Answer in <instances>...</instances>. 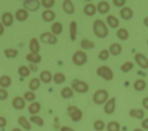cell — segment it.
Here are the masks:
<instances>
[{"mask_svg":"<svg viewBox=\"0 0 148 131\" xmlns=\"http://www.w3.org/2000/svg\"><path fill=\"white\" fill-rule=\"evenodd\" d=\"M92 30H93V33L95 36L97 38H100V39H104L108 36L110 31H108V25L103 22L101 19H96L93 22V25H92Z\"/></svg>","mask_w":148,"mask_h":131,"instance_id":"6da1fadb","label":"cell"},{"mask_svg":"<svg viewBox=\"0 0 148 131\" xmlns=\"http://www.w3.org/2000/svg\"><path fill=\"white\" fill-rule=\"evenodd\" d=\"M110 99V94L106 89H98L92 96V102L96 105H103Z\"/></svg>","mask_w":148,"mask_h":131,"instance_id":"7a4b0ae2","label":"cell"},{"mask_svg":"<svg viewBox=\"0 0 148 131\" xmlns=\"http://www.w3.org/2000/svg\"><path fill=\"white\" fill-rule=\"evenodd\" d=\"M71 86H72L71 88L77 94H86L89 91V84L86 81H82L79 79H73Z\"/></svg>","mask_w":148,"mask_h":131,"instance_id":"3957f363","label":"cell"},{"mask_svg":"<svg viewBox=\"0 0 148 131\" xmlns=\"http://www.w3.org/2000/svg\"><path fill=\"white\" fill-rule=\"evenodd\" d=\"M96 73L98 76H100L101 79L106 80V81H112L114 79V72L112 71L111 67L106 66V65H103V66H99L96 71Z\"/></svg>","mask_w":148,"mask_h":131,"instance_id":"277c9868","label":"cell"},{"mask_svg":"<svg viewBox=\"0 0 148 131\" xmlns=\"http://www.w3.org/2000/svg\"><path fill=\"white\" fill-rule=\"evenodd\" d=\"M72 62L76 66H82L88 62V56L83 50H77L72 56Z\"/></svg>","mask_w":148,"mask_h":131,"instance_id":"5b68a950","label":"cell"},{"mask_svg":"<svg viewBox=\"0 0 148 131\" xmlns=\"http://www.w3.org/2000/svg\"><path fill=\"white\" fill-rule=\"evenodd\" d=\"M67 114H69V116L71 117V120H72L73 122H79V121H81V119H82V116H83L82 111H81L80 108H77L76 106H74V105H70V106L67 107Z\"/></svg>","mask_w":148,"mask_h":131,"instance_id":"8992f818","label":"cell"},{"mask_svg":"<svg viewBox=\"0 0 148 131\" xmlns=\"http://www.w3.org/2000/svg\"><path fill=\"white\" fill-rule=\"evenodd\" d=\"M134 62L143 70H147L148 69V58L145 54H143V53H136L134 54Z\"/></svg>","mask_w":148,"mask_h":131,"instance_id":"52a82bcc","label":"cell"},{"mask_svg":"<svg viewBox=\"0 0 148 131\" xmlns=\"http://www.w3.org/2000/svg\"><path fill=\"white\" fill-rule=\"evenodd\" d=\"M41 6V1L39 0H24L23 7L27 12H37Z\"/></svg>","mask_w":148,"mask_h":131,"instance_id":"ba28073f","label":"cell"},{"mask_svg":"<svg viewBox=\"0 0 148 131\" xmlns=\"http://www.w3.org/2000/svg\"><path fill=\"white\" fill-rule=\"evenodd\" d=\"M40 40L43 43H48V45H56L57 43V36L53 34L51 32H43L40 36Z\"/></svg>","mask_w":148,"mask_h":131,"instance_id":"9c48e42d","label":"cell"},{"mask_svg":"<svg viewBox=\"0 0 148 131\" xmlns=\"http://www.w3.org/2000/svg\"><path fill=\"white\" fill-rule=\"evenodd\" d=\"M115 110H116V98L112 97L104 104V113L110 115L115 112Z\"/></svg>","mask_w":148,"mask_h":131,"instance_id":"30bf717a","label":"cell"},{"mask_svg":"<svg viewBox=\"0 0 148 131\" xmlns=\"http://www.w3.org/2000/svg\"><path fill=\"white\" fill-rule=\"evenodd\" d=\"M120 17L122 19H124V21H129L133 17V10H132V8H130V7H127V6H124V7H122L121 8V10H120Z\"/></svg>","mask_w":148,"mask_h":131,"instance_id":"8fae6325","label":"cell"},{"mask_svg":"<svg viewBox=\"0 0 148 131\" xmlns=\"http://www.w3.org/2000/svg\"><path fill=\"white\" fill-rule=\"evenodd\" d=\"M129 116L137 120H144L145 119V111L143 108H131L129 110Z\"/></svg>","mask_w":148,"mask_h":131,"instance_id":"7c38bea8","label":"cell"},{"mask_svg":"<svg viewBox=\"0 0 148 131\" xmlns=\"http://www.w3.org/2000/svg\"><path fill=\"white\" fill-rule=\"evenodd\" d=\"M147 87V82L145 79H137L134 82H133V89L138 93H141L146 89Z\"/></svg>","mask_w":148,"mask_h":131,"instance_id":"4fadbf2b","label":"cell"},{"mask_svg":"<svg viewBox=\"0 0 148 131\" xmlns=\"http://www.w3.org/2000/svg\"><path fill=\"white\" fill-rule=\"evenodd\" d=\"M122 50H123V48H122V46L119 42L112 43L111 46H110V48H108V51H110V54H111L112 56H119V55H121L122 54Z\"/></svg>","mask_w":148,"mask_h":131,"instance_id":"5bb4252c","label":"cell"},{"mask_svg":"<svg viewBox=\"0 0 148 131\" xmlns=\"http://www.w3.org/2000/svg\"><path fill=\"white\" fill-rule=\"evenodd\" d=\"M63 10L69 14V15H72L75 10V7H74V3L72 0H64L63 1Z\"/></svg>","mask_w":148,"mask_h":131,"instance_id":"9a60e30c","label":"cell"},{"mask_svg":"<svg viewBox=\"0 0 148 131\" xmlns=\"http://www.w3.org/2000/svg\"><path fill=\"white\" fill-rule=\"evenodd\" d=\"M12 105H13V107L15 108V110H23L24 107H25V99L23 98V97H15L14 99H13V102H12Z\"/></svg>","mask_w":148,"mask_h":131,"instance_id":"2e32d148","label":"cell"},{"mask_svg":"<svg viewBox=\"0 0 148 131\" xmlns=\"http://www.w3.org/2000/svg\"><path fill=\"white\" fill-rule=\"evenodd\" d=\"M41 17L42 19L45 21V22H53L56 17V14L54 10H51V9H45L43 10V13L41 14Z\"/></svg>","mask_w":148,"mask_h":131,"instance_id":"e0dca14e","label":"cell"},{"mask_svg":"<svg viewBox=\"0 0 148 131\" xmlns=\"http://www.w3.org/2000/svg\"><path fill=\"white\" fill-rule=\"evenodd\" d=\"M1 22L3 24V26H12L14 23V16L12 15V13H5L1 16Z\"/></svg>","mask_w":148,"mask_h":131,"instance_id":"ac0fdd59","label":"cell"},{"mask_svg":"<svg viewBox=\"0 0 148 131\" xmlns=\"http://www.w3.org/2000/svg\"><path fill=\"white\" fill-rule=\"evenodd\" d=\"M53 76H54V75L51 74L50 71L45 70V71H42V72L40 73L39 79H40V81L43 82V83H50V82L53 81Z\"/></svg>","mask_w":148,"mask_h":131,"instance_id":"d6986e66","label":"cell"},{"mask_svg":"<svg viewBox=\"0 0 148 131\" xmlns=\"http://www.w3.org/2000/svg\"><path fill=\"white\" fill-rule=\"evenodd\" d=\"M106 22H107V25L112 29H117L120 26V19L115 15H108L106 19Z\"/></svg>","mask_w":148,"mask_h":131,"instance_id":"ffe728a7","label":"cell"},{"mask_svg":"<svg viewBox=\"0 0 148 131\" xmlns=\"http://www.w3.org/2000/svg\"><path fill=\"white\" fill-rule=\"evenodd\" d=\"M15 17L18 22H24V21H26L29 19V12L26 9H24V8H19V9H17V12L15 14Z\"/></svg>","mask_w":148,"mask_h":131,"instance_id":"44dd1931","label":"cell"},{"mask_svg":"<svg viewBox=\"0 0 148 131\" xmlns=\"http://www.w3.org/2000/svg\"><path fill=\"white\" fill-rule=\"evenodd\" d=\"M110 3L107 2V1H100L99 3H98V6H97V10H98V13H100L101 15H104V14H107L108 12H110Z\"/></svg>","mask_w":148,"mask_h":131,"instance_id":"7402d4cb","label":"cell"},{"mask_svg":"<svg viewBox=\"0 0 148 131\" xmlns=\"http://www.w3.org/2000/svg\"><path fill=\"white\" fill-rule=\"evenodd\" d=\"M96 12H97V7L93 3H87L83 8V13L87 16H93L96 14Z\"/></svg>","mask_w":148,"mask_h":131,"instance_id":"603a6c76","label":"cell"},{"mask_svg":"<svg viewBox=\"0 0 148 131\" xmlns=\"http://www.w3.org/2000/svg\"><path fill=\"white\" fill-rule=\"evenodd\" d=\"M70 37L72 41H75L77 37V23L75 21H72L70 24Z\"/></svg>","mask_w":148,"mask_h":131,"instance_id":"cb8c5ba5","label":"cell"},{"mask_svg":"<svg viewBox=\"0 0 148 131\" xmlns=\"http://www.w3.org/2000/svg\"><path fill=\"white\" fill-rule=\"evenodd\" d=\"M41 110V104L39 102H32L29 106V113L31 115H37Z\"/></svg>","mask_w":148,"mask_h":131,"instance_id":"d4e9b609","label":"cell"},{"mask_svg":"<svg viewBox=\"0 0 148 131\" xmlns=\"http://www.w3.org/2000/svg\"><path fill=\"white\" fill-rule=\"evenodd\" d=\"M116 36H117V38H119L120 40L125 41V40H128V39H129L130 33L125 27H120V29L117 30V32H116Z\"/></svg>","mask_w":148,"mask_h":131,"instance_id":"484cf974","label":"cell"},{"mask_svg":"<svg viewBox=\"0 0 148 131\" xmlns=\"http://www.w3.org/2000/svg\"><path fill=\"white\" fill-rule=\"evenodd\" d=\"M39 51H40V43L37 38H32L30 41V53L39 54Z\"/></svg>","mask_w":148,"mask_h":131,"instance_id":"4316f807","label":"cell"},{"mask_svg":"<svg viewBox=\"0 0 148 131\" xmlns=\"http://www.w3.org/2000/svg\"><path fill=\"white\" fill-rule=\"evenodd\" d=\"M80 46H81V48L84 49V50H90V49H93V48H95L96 45H95L93 41L89 40V39H83V40H81Z\"/></svg>","mask_w":148,"mask_h":131,"instance_id":"83f0119b","label":"cell"},{"mask_svg":"<svg viewBox=\"0 0 148 131\" xmlns=\"http://www.w3.org/2000/svg\"><path fill=\"white\" fill-rule=\"evenodd\" d=\"M26 59L30 63H34V64H39L42 60V57L40 56V54H36V53H30L26 55Z\"/></svg>","mask_w":148,"mask_h":131,"instance_id":"f1b7e54d","label":"cell"},{"mask_svg":"<svg viewBox=\"0 0 148 131\" xmlns=\"http://www.w3.org/2000/svg\"><path fill=\"white\" fill-rule=\"evenodd\" d=\"M60 95H62V97H63L64 99H70V98L73 97L74 90L71 87H65V88H63V89L60 90Z\"/></svg>","mask_w":148,"mask_h":131,"instance_id":"f546056e","label":"cell"},{"mask_svg":"<svg viewBox=\"0 0 148 131\" xmlns=\"http://www.w3.org/2000/svg\"><path fill=\"white\" fill-rule=\"evenodd\" d=\"M51 33L55 34V36H58L63 32V24L60 22H54L53 25H51Z\"/></svg>","mask_w":148,"mask_h":131,"instance_id":"4dcf8cb0","label":"cell"},{"mask_svg":"<svg viewBox=\"0 0 148 131\" xmlns=\"http://www.w3.org/2000/svg\"><path fill=\"white\" fill-rule=\"evenodd\" d=\"M17 122H18V124L23 129H25V130H31V123H30V121H29L25 116H19Z\"/></svg>","mask_w":148,"mask_h":131,"instance_id":"1f68e13d","label":"cell"},{"mask_svg":"<svg viewBox=\"0 0 148 131\" xmlns=\"http://www.w3.org/2000/svg\"><path fill=\"white\" fill-rule=\"evenodd\" d=\"M40 86H41V81H40L39 78H33V79H31V81H30V83H29V88H30L31 91L38 90V89L40 88Z\"/></svg>","mask_w":148,"mask_h":131,"instance_id":"d6a6232c","label":"cell"},{"mask_svg":"<svg viewBox=\"0 0 148 131\" xmlns=\"http://www.w3.org/2000/svg\"><path fill=\"white\" fill-rule=\"evenodd\" d=\"M10 84H12V79H10V76H8V75H2V76H0V86H1V88H8V87H10Z\"/></svg>","mask_w":148,"mask_h":131,"instance_id":"836d02e7","label":"cell"},{"mask_svg":"<svg viewBox=\"0 0 148 131\" xmlns=\"http://www.w3.org/2000/svg\"><path fill=\"white\" fill-rule=\"evenodd\" d=\"M133 67H134V63L128 60V62H124V63L121 65L120 69H121V71H122L123 73H128V72L133 70Z\"/></svg>","mask_w":148,"mask_h":131,"instance_id":"e575fe53","label":"cell"},{"mask_svg":"<svg viewBox=\"0 0 148 131\" xmlns=\"http://www.w3.org/2000/svg\"><path fill=\"white\" fill-rule=\"evenodd\" d=\"M3 54H5V56L7 57V58L13 59V58H16V56L18 55V50L14 49V48H7V49H5Z\"/></svg>","mask_w":148,"mask_h":131,"instance_id":"d590c367","label":"cell"},{"mask_svg":"<svg viewBox=\"0 0 148 131\" xmlns=\"http://www.w3.org/2000/svg\"><path fill=\"white\" fill-rule=\"evenodd\" d=\"M53 80H54V82H55L56 84H62V83L65 82L66 76H65L64 73H62V72H57V73L54 74V76H53Z\"/></svg>","mask_w":148,"mask_h":131,"instance_id":"8d00e7d4","label":"cell"},{"mask_svg":"<svg viewBox=\"0 0 148 131\" xmlns=\"http://www.w3.org/2000/svg\"><path fill=\"white\" fill-rule=\"evenodd\" d=\"M106 129H107V131H120L121 130V126L117 121H111L106 126Z\"/></svg>","mask_w":148,"mask_h":131,"instance_id":"74e56055","label":"cell"},{"mask_svg":"<svg viewBox=\"0 0 148 131\" xmlns=\"http://www.w3.org/2000/svg\"><path fill=\"white\" fill-rule=\"evenodd\" d=\"M18 75L19 76H22V78H26V76H29L30 75V69L27 67V66H24V65H22V66H19L18 67Z\"/></svg>","mask_w":148,"mask_h":131,"instance_id":"f35d334b","label":"cell"},{"mask_svg":"<svg viewBox=\"0 0 148 131\" xmlns=\"http://www.w3.org/2000/svg\"><path fill=\"white\" fill-rule=\"evenodd\" d=\"M30 122H32V123L37 124V126H39V127H42V126L45 124L43 119H42V117H40L39 115H32V116L30 117Z\"/></svg>","mask_w":148,"mask_h":131,"instance_id":"ab89813d","label":"cell"},{"mask_svg":"<svg viewBox=\"0 0 148 131\" xmlns=\"http://www.w3.org/2000/svg\"><path fill=\"white\" fill-rule=\"evenodd\" d=\"M105 122L103 120H96L93 122V129L96 131H103L105 129Z\"/></svg>","mask_w":148,"mask_h":131,"instance_id":"60d3db41","label":"cell"},{"mask_svg":"<svg viewBox=\"0 0 148 131\" xmlns=\"http://www.w3.org/2000/svg\"><path fill=\"white\" fill-rule=\"evenodd\" d=\"M110 51L107 50V49H103V50H100L99 51V54H98V58L100 59V60H107L108 59V57H110Z\"/></svg>","mask_w":148,"mask_h":131,"instance_id":"b9f144b4","label":"cell"},{"mask_svg":"<svg viewBox=\"0 0 148 131\" xmlns=\"http://www.w3.org/2000/svg\"><path fill=\"white\" fill-rule=\"evenodd\" d=\"M23 98L25 99V100H27V102H34V99H36V94L33 93V91H26L24 96H23Z\"/></svg>","mask_w":148,"mask_h":131,"instance_id":"7bdbcfd3","label":"cell"},{"mask_svg":"<svg viewBox=\"0 0 148 131\" xmlns=\"http://www.w3.org/2000/svg\"><path fill=\"white\" fill-rule=\"evenodd\" d=\"M40 1H41V5L46 9H50L55 5V0H40Z\"/></svg>","mask_w":148,"mask_h":131,"instance_id":"ee69618b","label":"cell"},{"mask_svg":"<svg viewBox=\"0 0 148 131\" xmlns=\"http://www.w3.org/2000/svg\"><path fill=\"white\" fill-rule=\"evenodd\" d=\"M113 3L115 7H119V8H122L125 6L127 3V0H113Z\"/></svg>","mask_w":148,"mask_h":131,"instance_id":"f6af8a7d","label":"cell"},{"mask_svg":"<svg viewBox=\"0 0 148 131\" xmlns=\"http://www.w3.org/2000/svg\"><path fill=\"white\" fill-rule=\"evenodd\" d=\"M8 98V91L5 88H0V100H6Z\"/></svg>","mask_w":148,"mask_h":131,"instance_id":"bcb514c9","label":"cell"},{"mask_svg":"<svg viewBox=\"0 0 148 131\" xmlns=\"http://www.w3.org/2000/svg\"><path fill=\"white\" fill-rule=\"evenodd\" d=\"M141 129L148 131V117H145L144 120H141Z\"/></svg>","mask_w":148,"mask_h":131,"instance_id":"7dc6e473","label":"cell"},{"mask_svg":"<svg viewBox=\"0 0 148 131\" xmlns=\"http://www.w3.org/2000/svg\"><path fill=\"white\" fill-rule=\"evenodd\" d=\"M6 126H7V121H6V119L2 117V116H0V129H3Z\"/></svg>","mask_w":148,"mask_h":131,"instance_id":"c3c4849f","label":"cell"},{"mask_svg":"<svg viewBox=\"0 0 148 131\" xmlns=\"http://www.w3.org/2000/svg\"><path fill=\"white\" fill-rule=\"evenodd\" d=\"M141 104H143V107H144L145 110H148V96L147 97H145V98H143Z\"/></svg>","mask_w":148,"mask_h":131,"instance_id":"681fc988","label":"cell"},{"mask_svg":"<svg viewBox=\"0 0 148 131\" xmlns=\"http://www.w3.org/2000/svg\"><path fill=\"white\" fill-rule=\"evenodd\" d=\"M29 69H30V71H32V72H37V71H38L37 64H34V63H30Z\"/></svg>","mask_w":148,"mask_h":131,"instance_id":"f907efd6","label":"cell"},{"mask_svg":"<svg viewBox=\"0 0 148 131\" xmlns=\"http://www.w3.org/2000/svg\"><path fill=\"white\" fill-rule=\"evenodd\" d=\"M54 128L55 129H59L60 127H59V119L58 117H55L54 119Z\"/></svg>","mask_w":148,"mask_h":131,"instance_id":"816d5d0a","label":"cell"},{"mask_svg":"<svg viewBox=\"0 0 148 131\" xmlns=\"http://www.w3.org/2000/svg\"><path fill=\"white\" fill-rule=\"evenodd\" d=\"M60 131H75V130H74V129H72L71 127L64 126V127H60Z\"/></svg>","mask_w":148,"mask_h":131,"instance_id":"f5cc1de1","label":"cell"},{"mask_svg":"<svg viewBox=\"0 0 148 131\" xmlns=\"http://www.w3.org/2000/svg\"><path fill=\"white\" fill-rule=\"evenodd\" d=\"M3 32H5L3 24H2V23H0V36H2V34H3Z\"/></svg>","mask_w":148,"mask_h":131,"instance_id":"db71d44e","label":"cell"},{"mask_svg":"<svg viewBox=\"0 0 148 131\" xmlns=\"http://www.w3.org/2000/svg\"><path fill=\"white\" fill-rule=\"evenodd\" d=\"M143 23H144V25H145L146 27H148V16H146V17L144 19V21H143Z\"/></svg>","mask_w":148,"mask_h":131,"instance_id":"11a10c76","label":"cell"},{"mask_svg":"<svg viewBox=\"0 0 148 131\" xmlns=\"http://www.w3.org/2000/svg\"><path fill=\"white\" fill-rule=\"evenodd\" d=\"M133 131H144V129H141V128H136Z\"/></svg>","mask_w":148,"mask_h":131,"instance_id":"9f6ffc18","label":"cell"},{"mask_svg":"<svg viewBox=\"0 0 148 131\" xmlns=\"http://www.w3.org/2000/svg\"><path fill=\"white\" fill-rule=\"evenodd\" d=\"M12 131H22V130H21L19 128H14V129H13Z\"/></svg>","mask_w":148,"mask_h":131,"instance_id":"6f0895ef","label":"cell"},{"mask_svg":"<svg viewBox=\"0 0 148 131\" xmlns=\"http://www.w3.org/2000/svg\"><path fill=\"white\" fill-rule=\"evenodd\" d=\"M84 1H88V2H90V1H91V0H84Z\"/></svg>","mask_w":148,"mask_h":131,"instance_id":"680465c9","label":"cell"},{"mask_svg":"<svg viewBox=\"0 0 148 131\" xmlns=\"http://www.w3.org/2000/svg\"><path fill=\"white\" fill-rule=\"evenodd\" d=\"M147 46H148V39H147Z\"/></svg>","mask_w":148,"mask_h":131,"instance_id":"91938a15","label":"cell"}]
</instances>
